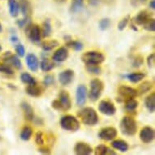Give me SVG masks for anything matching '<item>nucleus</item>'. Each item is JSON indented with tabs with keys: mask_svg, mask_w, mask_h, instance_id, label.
Returning a JSON list of instances; mask_svg holds the SVG:
<instances>
[{
	"mask_svg": "<svg viewBox=\"0 0 155 155\" xmlns=\"http://www.w3.org/2000/svg\"><path fill=\"white\" fill-rule=\"evenodd\" d=\"M26 32L28 33V39L33 43H39L41 41V33L40 27L38 25H29L27 27Z\"/></svg>",
	"mask_w": 155,
	"mask_h": 155,
	"instance_id": "obj_8",
	"label": "nucleus"
},
{
	"mask_svg": "<svg viewBox=\"0 0 155 155\" xmlns=\"http://www.w3.org/2000/svg\"><path fill=\"white\" fill-rule=\"evenodd\" d=\"M118 94L120 96L119 98L122 101H127L131 98H135L137 96L138 92L137 89H133L132 87L122 85L118 89Z\"/></svg>",
	"mask_w": 155,
	"mask_h": 155,
	"instance_id": "obj_7",
	"label": "nucleus"
},
{
	"mask_svg": "<svg viewBox=\"0 0 155 155\" xmlns=\"http://www.w3.org/2000/svg\"><path fill=\"white\" fill-rule=\"evenodd\" d=\"M112 147L115 150H120V152H126L128 150V144L124 140H115L111 142Z\"/></svg>",
	"mask_w": 155,
	"mask_h": 155,
	"instance_id": "obj_25",
	"label": "nucleus"
},
{
	"mask_svg": "<svg viewBox=\"0 0 155 155\" xmlns=\"http://www.w3.org/2000/svg\"><path fill=\"white\" fill-rule=\"evenodd\" d=\"M26 64L28 69L32 71H37L39 68V61L38 57L33 54H28L26 56Z\"/></svg>",
	"mask_w": 155,
	"mask_h": 155,
	"instance_id": "obj_18",
	"label": "nucleus"
},
{
	"mask_svg": "<svg viewBox=\"0 0 155 155\" xmlns=\"http://www.w3.org/2000/svg\"><path fill=\"white\" fill-rule=\"evenodd\" d=\"M129 21V16H127L123 19L122 21H120V23L118 25V29L120 31H123L126 27H127V24Z\"/></svg>",
	"mask_w": 155,
	"mask_h": 155,
	"instance_id": "obj_42",
	"label": "nucleus"
},
{
	"mask_svg": "<svg viewBox=\"0 0 155 155\" xmlns=\"http://www.w3.org/2000/svg\"><path fill=\"white\" fill-rule=\"evenodd\" d=\"M150 8L152 9V10H154L155 9V1L154 0H151L150 2Z\"/></svg>",
	"mask_w": 155,
	"mask_h": 155,
	"instance_id": "obj_48",
	"label": "nucleus"
},
{
	"mask_svg": "<svg viewBox=\"0 0 155 155\" xmlns=\"http://www.w3.org/2000/svg\"><path fill=\"white\" fill-rule=\"evenodd\" d=\"M154 61H155V55L154 54H151L150 55L148 56L147 58V64L149 68H153L154 66Z\"/></svg>",
	"mask_w": 155,
	"mask_h": 155,
	"instance_id": "obj_45",
	"label": "nucleus"
},
{
	"mask_svg": "<svg viewBox=\"0 0 155 155\" xmlns=\"http://www.w3.org/2000/svg\"><path fill=\"white\" fill-rule=\"evenodd\" d=\"M145 107L150 113H153L155 110V94L151 93L150 95L146 97L145 100Z\"/></svg>",
	"mask_w": 155,
	"mask_h": 155,
	"instance_id": "obj_24",
	"label": "nucleus"
},
{
	"mask_svg": "<svg viewBox=\"0 0 155 155\" xmlns=\"http://www.w3.org/2000/svg\"><path fill=\"white\" fill-rule=\"evenodd\" d=\"M120 131L125 136H134L137 131V124L136 120L130 116H124L120 121Z\"/></svg>",
	"mask_w": 155,
	"mask_h": 155,
	"instance_id": "obj_3",
	"label": "nucleus"
},
{
	"mask_svg": "<svg viewBox=\"0 0 155 155\" xmlns=\"http://www.w3.org/2000/svg\"><path fill=\"white\" fill-rule=\"evenodd\" d=\"M59 43L57 40H51V41H46L42 42L41 47L43 49L44 51H50L55 48L56 46H58Z\"/></svg>",
	"mask_w": 155,
	"mask_h": 155,
	"instance_id": "obj_29",
	"label": "nucleus"
},
{
	"mask_svg": "<svg viewBox=\"0 0 155 155\" xmlns=\"http://www.w3.org/2000/svg\"><path fill=\"white\" fill-rule=\"evenodd\" d=\"M21 107L24 111L25 117L28 121H33L34 120V112H33V107H31L27 102H22Z\"/></svg>",
	"mask_w": 155,
	"mask_h": 155,
	"instance_id": "obj_20",
	"label": "nucleus"
},
{
	"mask_svg": "<svg viewBox=\"0 0 155 155\" xmlns=\"http://www.w3.org/2000/svg\"><path fill=\"white\" fill-rule=\"evenodd\" d=\"M26 93L31 97H40L42 94L41 88L38 86L37 83L36 84H28V86L26 87Z\"/></svg>",
	"mask_w": 155,
	"mask_h": 155,
	"instance_id": "obj_21",
	"label": "nucleus"
},
{
	"mask_svg": "<svg viewBox=\"0 0 155 155\" xmlns=\"http://www.w3.org/2000/svg\"><path fill=\"white\" fill-rule=\"evenodd\" d=\"M19 5H20V11L23 14L24 18L27 20H31L32 15V8L30 3L28 0H19Z\"/></svg>",
	"mask_w": 155,
	"mask_h": 155,
	"instance_id": "obj_15",
	"label": "nucleus"
},
{
	"mask_svg": "<svg viewBox=\"0 0 155 155\" xmlns=\"http://www.w3.org/2000/svg\"><path fill=\"white\" fill-rule=\"evenodd\" d=\"M68 57V51L66 47H60L54 53L52 56L53 61L57 63H62L65 61Z\"/></svg>",
	"mask_w": 155,
	"mask_h": 155,
	"instance_id": "obj_16",
	"label": "nucleus"
},
{
	"mask_svg": "<svg viewBox=\"0 0 155 155\" xmlns=\"http://www.w3.org/2000/svg\"><path fill=\"white\" fill-rule=\"evenodd\" d=\"M60 125L63 129L68 132H76L81 127L79 120L70 114L62 117L60 120Z\"/></svg>",
	"mask_w": 155,
	"mask_h": 155,
	"instance_id": "obj_5",
	"label": "nucleus"
},
{
	"mask_svg": "<svg viewBox=\"0 0 155 155\" xmlns=\"http://www.w3.org/2000/svg\"><path fill=\"white\" fill-rule=\"evenodd\" d=\"M117 136V130L113 127H107L100 131L98 137L100 139L104 140H112Z\"/></svg>",
	"mask_w": 155,
	"mask_h": 155,
	"instance_id": "obj_11",
	"label": "nucleus"
},
{
	"mask_svg": "<svg viewBox=\"0 0 155 155\" xmlns=\"http://www.w3.org/2000/svg\"><path fill=\"white\" fill-rule=\"evenodd\" d=\"M2 31H3V26H2V25L0 24V33H1Z\"/></svg>",
	"mask_w": 155,
	"mask_h": 155,
	"instance_id": "obj_51",
	"label": "nucleus"
},
{
	"mask_svg": "<svg viewBox=\"0 0 155 155\" xmlns=\"http://www.w3.org/2000/svg\"><path fill=\"white\" fill-rule=\"evenodd\" d=\"M110 20L109 18H104V19L101 20L99 22V25H98L99 28L102 31L107 30V28L110 27Z\"/></svg>",
	"mask_w": 155,
	"mask_h": 155,
	"instance_id": "obj_37",
	"label": "nucleus"
},
{
	"mask_svg": "<svg viewBox=\"0 0 155 155\" xmlns=\"http://www.w3.org/2000/svg\"><path fill=\"white\" fill-rule=\"evenodd\" d=\"M82 62L85 64H101L105 60V56L98 51H88L82 54Z\"/></svg>",
	"mask_w": 155,
	"mask_h": 155,
	"instance_id": "obj_6",
	"label": "nucleus"
},
{
	"mask_svg": "<svg viewBox=\"0 0 155 155\" xmlns=\"http://www.w3.org/2000/svg\"><path fill=\"white\" fill-rule=\"evenodd\" d=\"M15 52L17 53V55L20 57H23L25 54V49L22 44H17L15 47Z\"/></svg>",
	"mask_w": 155,
	"mask_h": 155,
	"instance_id": "obj_43",
	"label": "nucleus"
},
{
	"mask_svg": "<svg viewBox=\"0 0 155 155\" xmlns=\"http://www.w3.org/2000/svg\"><path fill=\"white\" fill-rule=\"evenodd\" d=\"M35 141L38 145H44V138L43 133L41 132H38L36 134Z\"/></svg>",
	"mask_w": 155,
	"mask_h": 155,
	"instance_id": "obj_44",
	"label": "nucleus"
},
{
	"mask_svg": "<svg viewBox=\"0 0 155 155\" xmlns=\"http://www.w3.org/2000/svg\"><path fill=\"white\" fill-rule=\"evenodd\" d=\"M21 80L24 84H32L37 83V82H36V80L33 78V76H31L30 74L28 73V72H23V73L21 74Z\"/></svg>",
	"mask_w": 155,
	"mask_h": 155,
	"instance_id": "obj_34",
	"label": "nucleus"
},
{
	"mask_svg": "<svg viewBox=\"0 0 155 155\" xmlns=\"http://www.w3.org/2000/svg\"><path fill=\"white\" fill-rule=\"evenodd\" d=\"M143 64H144V59L141 56L138 55L135 58L133 62H132V67L133 68H140Z\"/></svg>",
	"mask_w": 155,
	"mask_h": 155,
	"instance_id": "obj_41",
	"label": "nucleus"
},
{
	"mask_svg": "<svg viewBox=\"0 0 155 155\" xmlns=\"http://www.w3.org/2000/svg\"><path fill=\"white\" fill-rule=\"evenodd\" d=\"M98 110L102 114L107 115V116H111L114 115L116 112V107L111 101L109 100H102L101 101L98 105Z\"/></svg>",
	"mask_w": 155,
	"mask_h": 155,
	"instance_id": "obj_9",
	"label": "nucleus"
},
{
	"mask_svg": "<svg viewBox=\"0 0 155 155\" xmlns=\"http://www.w3.org/2000/svg\"><path fill=\"white\" fill-rule=\"evenodd\" d=\"M2 50H3V48H2V46H1V45H0V52L2 51Z\"/></svg>",
	"mask_w": 155,
	"mask_h": 155,
	"instance_id": "obj_52",
	"label": "nucleus"
},
{
	"mask_svg": "<svg viewBox=\"0 0 155 155\" xmlns=\"http://www.w3.org/2000/svg\"><path fill=\"white\" fill-rule=\"evenodd\" d=\"M152 83L150 81H145L144 83L140 84V87H139V89H138V91L139 92V94H144L145 93H147L150 90V89H152Z\"/></svg>",
	"mask_w": 155,
	"mask_h": 155,
	"instance_id": "obj_36",
	"label": "nucleus"
},
{
	"mask_svg": "<svg viewBox=\"0 0 155 155\" xmlns=\"http://www.w3.org/2000/svg\"><path fill=\"white\" fill-rule=\"evenodd\" d=\"M67 46H68L70 48L73 49L76 51H81L84 47V45L82 42L79 41H73V40H68L66 43Z\"/></svg>",
	"mask_w": 155,
	"mask_h": 155,
	"instance_id": "obj_32",
	"label": "nucleus"
},
{
	"mask_svg": "<svg viewBox=\"0 0 155 155\" xmlns=\"http://www.w3.org/2000/svg\"><path fill=\"white\" fill-rule=\"evenodd\" d=\"M143 28L146 29V30L150 31V32H153L155 30V21L154 19L151 18L150 20L146 22L145 25H143Z\"/></svg>",
	"mask_w": 155,
	"mask_h": 155,
	"instance_id": "obj_38",
	"label": "nucleus"
},
{
	"mask_svg": "<svg viewBox=\"0 0 155 155\" xmlns=\"http://www.w3.org/2000/svg\"><path fill=\"white\" fill-rule=\"evenodd\" d=\"M54 66H55V64L53 60H51L48 58H43L40 63V68L43 71H51L54 68Z\"/></svg>",
	"mask_w": 155,
	"mask_h": 155,
	"instance_id": "obj_27",
	"label": "nucleus"
},
{
	"mask_svg": "<svg viewBox=\"0 0 155 155\" xmlns=\"http://www.w3.org/2000/svg\"><path fill=\"white\" fill-rule=\"evenodd\" d=\"M38 151L41 153H43V154H50L51 153V150L47 147H41Z\"/></svg>",
	"mask_w": 155,
	"mask_h": 155,
	"instance_id": "obj_46",
	"label": "nucleus"
},
{
	"mask_svg": "<svg viewBox=\"0 0 155 155\" xmlns=\"http://www.w3.org/2000/svg\"><path fill=\"white\" fill-rule=\"evenodd\" d=\"M104 89V84L99 79H94L90 81V89L89 92V99L93 102L98 100Z\"/></svg>",
	"mask_w": 155,
	"mask_h": 155,
	"instance_id": "obj_4",
	"label": "nucleus"
},
{
	"mask_svg": "<svg viewBox=\"0 0 155 155\" xmlns=\"http://www.w3.org/2000/svg\"><path fill=\"white\" fill-rule=\"evenodd\" d=\"M33 135V129L29 126H25L21 132V138L23 140H28Z\"/></svg>",
	"mask_w": 155,
	"mask_h": 155,
	"instance_id": "obj_30",
	"label": "nucleus"
},
{
	"mask_svg": "<svg viewBox=\"0 0 155 155\" xmlns=\"http://www.w3.org/2000/svg\"><path fill=\"white\" fill-rule=\"evenodd\" d=\"M140 138L141 141L145 144L152 142V140L154 139V131L152 127L148 126L143 127L140 132Z\"/></svg>",
	"mask_w": 155,
	"mask_h": 155,
	"instance_id": "obj_13",
	"label": "nucleus"
},
{
	"mask_svg": "<svg viewBox=\"0 0 155 155\" xmlns=\"http://www.w3.org/2000/svg\"><path fill=\"white\" fill-rule=\"evenodd\" d=\"M82 123L87 126H94L98 123V115L96 110L91 107L83 108L77 113Z\"/></svg>",
	"mask_w": 155,
	"mask_h": 155,
	"instance_id": "obj_1",
	"label": "nucleus"
},
{
	"mask_svg": "<svg viewBox=\"0 0 155 155\" xmlns=\"http://www.w3.org/2000/svg\"><path fill=\"white\" fill-rule=\"evenodd\" d=\"M9 4V12L11 16L17 17L20 13V5L16 0H8Z\"/></svg>",
	"mask_w": 155,
	"mask_h": 155,
	"instance_id": "obj_23",
	"label": "nucleus"
},
{
	"mask_svg": "<svg viewBox=\"0 0 155 155\" xmlns=\"http://www.w3.org/2000/svg\"><path fill=\"white\" fill-rule=\"evenodd\" d=\"M124 77L127 78L132 83H138L142 81L145 77V74L141 72H135V73H129L127 75H124Z\"/></svg>",
	"mask_w": 155,
	"mask_h": 155,
	"instance_id": "obj_26",
	"label": "nucleus"
},
{
	"mask_svg": "<svg viewBox=\"0 0 155 155\" xmlns=\"http://www.w3.org/2000/svg\"><path fill=\"white\" fill-rule=\"evenodd\" d=\"M94 153L96 155H115L116 153L114 152V150H110V148L104 145H97L95 150H94Z\"/></svg>",
	"mask_w": 155,
	"mask_h": 155,
	"instance_id": "obj_22",
	"label": "nucleus"
},
{
	"mask_svg": "<svg viewBox=\"0 0 155 155\" xmlns=\"http://www.w3.org/2000/svg\"><path fill=\"white\" fill-rule=\"evenodd\" d=\"M145 1H146V0H140V2H142V3H145Z\"/></svg>",
	"mask_w": 155,
	"mask_h": 155,
	"instance_id": "obj_53",
	"label": "nucleus"
},
{
	"mask_svg": "<svg viewBox=\"0 0 155 155\" xmlns=\"http://www.w3.org/2000/svg\"><path fill=\"white\" fill-rule=\"evenodd\" d=\"M52 33V27H51V21L49 20H46L42 24V31L41 34L43 38H48Z\"/></svg>",
	"mask_w": 155,
	"mask_h": 155,
	"instance_id": "obj_28",
	"label": "nucleus"
},
{
	"mask_svg": "<svg viewBox=\"0 0 155 155\" xmlns=\"http://www.w3.org/2000/svg\"><path fill=\"white\" fill-rule=\"evenodd\" d=\"M86 70L89 73L94 75H99L102 71V68L99 64H86Z\"/></svg>",
	"mask_w": 155,
	"mask_h": 155,
	"instance_id": "obj_35",
	"label": "nucleus"
},
{
	"mask_svg": "<svg viewBox=\"0 0 155 155\" xmlns=\"http://www.w3.org/2000/svg\"><path fill=\"white\" fill-rule=\"evenodd\" d=\"M87 97V88L84 84H80L77 87L76 92V105L82 107L85 104Z\"/></svg>",
	"mask_w": 155,
	"mask_h": 155,
	"instance_id": "obj_10",
	"label": "nucleus"
},
{
	"mask_svg": "<svg viewBox=\"0 0 155 155\" xmlns=\"http://www.w3.org/2000/svg\"><path fill=\"white\" fill-rule=\"evenodd\" d=\"M8 54H6V58L4 59V61L11 64L17 70L22 69V63H21V59H19V57L15 54H12L11 52H8Z\"/></svg>",
	"mask_w": 155,
	"mask_h": 155,
	"instance_id": "obj_17",
	"label": "nucleus"
},
{
	"mask_svg": "<svg viewBox=\"0 0 155 155\" xmlns=\"http://www.w3.org/2000/svg\"><path fill=\"white\" fill-rule=\"evenodd\" d=\"M131 28H132L134 31H138V28H136V26H135L134 24H132V25H131Z\"/></svg>",
	"mask_w": 155,
	"mask_h": 155,
	"instance_id": "obj_49",
	"label": "nucleus"
},
{
	"mask_svg": "<svg viewBox=\"0 0 155 155\" xmlns=\"http://www.w3.org/2000/svg\"><path fill=\"white\" fill-rule=\"evenodd\" d=\"M74 151L77 155H89L91 154L94 150L87 143L78 142L76 143L74 147Z\"/></svg>",
	"mask_w": 155,
	"mask_h": 155,
	"instance_id": "obj_14",
	"label": "nucleus"
},
{
	"mask_svg": "<svg viewBox=\"0 0 155 155\" xmlns=\"http://www.w3.org/2000/svg\"><path fill=\"white\" fill-rule=\"evenodd\" d=\"M0 72L8 74V75H12V74H14V71L12 69V68L10 66H8V65H6V64L0 65Z\"/></svg>",
	"mask_w": 155,
	"mask_h": 155,
	"instance_id": "obj_40",
	"label": "nucleus"
},
{
	"mask_svg": "<svg viewBox=\"0 0 155 155\" xmlns=\"http://www.w3.org/2000/svg\"><path fill=\"white\" fill-rule=\"evenodd\" d=\"M138 102L134 98H131L125 101V109L128 111H134L138 107Z\"/></svg>",
	"mask_w": 155,
	"mask_h": 155,
	"instance_id": "obj_33",
	"label": "nucleus"
},
{
	"mask_svg": "<svg viewBox=\"0 0 155 155\" xmlns=\"http://www.w3.org/2000/svg\"><path fill=\"white\" fill-rule=\"evenodd\" d=\"M54 83V77L53 75L48 74L44 77L43 80V84L45 86H50L51 84H53Z\"/></svg>",
	"mask_w": 155,
	"mask_h": 155,
	"instance_id": "obj_39",
	"label": "nucleus"
},
{
	"mask_svg": "<svg viewBox=\"0 0 155 155\" xmlns=\"http://www.w3.org/2000/svg\"><path fill=\"white\" fill-rule=\"evenodd\" d=\"M10 40L12 43H16V42L19 41V38H18V37L15 35V34H13V35H12V37H11Z\"/></svg>",
	"mask_w": 155,
	"mask_h": 155,
	"instance_id": "obj_47",
	"label": "nucleus"
},
{
	"mask_svg": "<svg viewBox=\"0 0 155 155\" xmlns=\"http://www.w3.org/2000/svg\"><path fill=\"white\" fill-rule=\"evenodd\" d=\"M51 106L54 109L61 111H67L70 110L71 107V102L68 93L65 90H62L59 93V99L54 100L51 103Z\"/></svg>",
	"mask_w": 155,
	"mask_h": 155,
	"instance_id": "obj_2",
	"label": "nucleus"
},
{
	"mask_svg": "<svg viewBox=\"0 0 155 155\" xmlns=\"http://www.w3.org/2000/svg\"><path fill=\"white\" fill-rule=\"evenodd\" d=\"M56 1H57L58 3H64L66 0H56Z\"/></svg>",
	"mask_w": 155,
	"mask_h": 155,
	"instance_id": "obj_50",
	"label": "nucleus"
},
{
	"mask_svg": "<svg viewBox=\"0 0 155 155\" xmlns=\"http://www.w3.org/2000/svg\"><path fill=\"white\" fill-rule=\"evenodd\" d=\"M73 78L74 71L73 70H71V69L64 70L62 72H60L59 75V83L64 86H66V85L71 84V81H73Z\"/></svg>",
	"mask_w": 155,
	"mask_h": 155,
	"instance_id": "obj_12",
	"label": "nucleus"
},
{
	"mask_svg": "<svg viewBox=\"0 0 155 155\" xmlns=\"http://www.w3.org/2000/svg\"><path fill=\"white\" fill-rule=\"evenodd\" d=\"M83 6H84L83 0H72L70 11L71 13L78 12L83 8Z\"/></svg>",
	"mask_w": 155,
	"mask_h": 155,
	"instance_id": "obj_31",
	"label": "nucleus"
},
{
	"mask_svg": "<svg viewBox=\"0 0 155 155\" xmlns=\"http://www.w3.org/2000/svg\"><path fill=\"white\" fill-rule=\"evenodd\" d=\"M151 13L148 12L147 11H140L134 18V23L137 25H143L151 19Z\"/></svg>",
	"mask_w": 155,
	"mask_h": 155,
	"instance_id": "obj_19",
	"label": "nucleus"
}]
</instances>
